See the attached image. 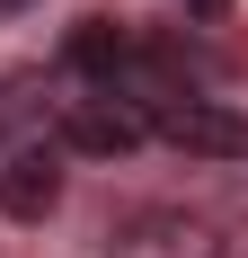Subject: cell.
Returning a JSON list of instances; mask_svg holds the SVG:
<instances>
[{
  "mask_svg": "<svg viewBox=\"0 0 248 258\" xmlns=\"http://www.w3.org/2000/svg\"><path fill=\"white\" fill-rule=\"evenodd\" d=\"M195 9H213V0H195Z\"/></svg>",
  "mask_w": 248,
  "mask_h": 258,
  "instance_id": "cell-6",
  "label": "cell"
},
{
  "mask_svg": "<svg viewBox=\"0 0 248 258\" xmlns=\"http://www.w3.org/2000/svg\"><path fill=\"white\" fill-rule=\"evenodd\" d=\"M151 134L204 160H248V116H230L213 98H151Z\"/></svg>",
  "mask_w": 248,
  "mask_h": 258,
  "instance_id": "cell-2",
  "label": "cell"
},
{
  "mask_svg": "<svg viewBox=\"0 0 248 258\" xmlns=\"http://www.w3.org/2000/svg\"><path fill=\"white\" fill-rule=\"evenodd\" d=\"M53 205H62V152L53 143H27L0 160V214L9 223H45Z\"/></svg>",
  "mask_w": 248,
  "mask_h": 258,
  "instance_id": "cell-4",
  "label": "cell"
},
{
  "mask_svg": "<svg viewBox=\"0 0 248 258\" xmlns=\"http://www.w3.org/2000/svg\"><path fill=\"white\" fill-rule=\"evenodd\" d=\"M106 258H222V232L204 214H186V205H142L106 240Z\"/></svg>",
  "mask_w": 248,
  "mask_h": 258,
  "instance_id": "cell-3",
  "label": "cell"
},
{
  "mask_svg": "<svg viewBox=\"0 0 248 258\" xmlns=\"http://www.w3.org/2000/svg\"><path fill=\"white\" fill-rule=\"evenodd\" d=\"M9 9H36V0H0V18H9Z\"/></svg>",
  "mask_w": 248,
  "mask_h": 258,
  "instance_id": "cell-5",
  "label": "cell"
},
{
  "mask_svg": "<svg viewBox=\"0 0 248 258\" xmlns=\"http://www.w3.org/2000/svg\"><path fill=\"white\" fill-rule=\"evenodd\" d=\"M151 143V116L124 89H89V98L62 107V152H89V160H124Z\"/></svg>",
  "mask_w": 248,
  "mask_h": 258,
  "instance_id": "cell-1",
  "label": "cell"
}]
</instances>
